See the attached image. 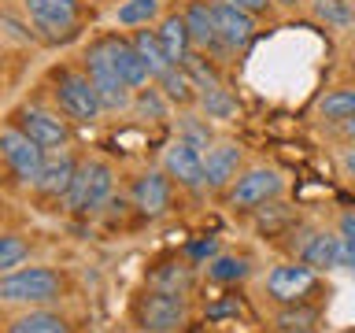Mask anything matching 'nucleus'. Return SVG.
<instances>
[{
	"instance_id": "1",
	"label": "nucleus",
	"mask_w": 355,
	"mask_h": 333,
	"mask_svg": "<svg viewBox=\"0 0 355 333\" xmlns=\"http://www.w3.org/2000/svg\"><path fill=\"white\" fill-rule=\"evenodd\" d=\"M67 278L55 266H15L0 274V304H19V307H49L63 300Z\"/></svg>"
},
{
	"instance_id": "2",
	"label": "nucleus",
	"mask_w": 355,
	"mask_h": 333,
	"mask_svg": "<svg viewBox=\"0 0 355 333\" xmlns=\"http://www.w3.org/2000/svg\"><path fill=\"white\" fill-rule=\"evenodd\" d=\"M52 100L60 108V115L67 122H78V126H93V122L104 115V104H100L93 82L82 67H55L52 78Z\"/></svg>"
},
{
	"instance_id": "3",
	"label": "nucleus",
	"mask_w": 355,
	"mask_h": 333,
	"mask_svg": "<svg viewBox=\"0 0 355 333\" xmlns=\"http://www.w3.org/2000/svg\"><path fill=\"white\" fill-rule=\"evenodd\" d=\"M130 315L141 333H178L189 326V296L166 293V289H144L141 296H133Z\"/></svg>"
},
{
	"instance_id": "4",
	"label": "nucleus",
	"mask_w": 355,
	"mask_h": 333,
	"mask_svg": "<svg viewBox=\"0 0 355 333\" xmlns=\"http://www.w3.org/2000/svg\"><path fill=\"white\" fill-rule=\"evenodd\" d=\"M82 71L89 74V82H93L104 111H126L133 104V89L122 82V74L115 71V63H111V56H107L100 37L89 41V49L82 52Z\"/></svg>"
},
{
	"instance_id": "5",
	"label": "nucleus",
	"mask_w": 355,
	"mask_h": 333,
	"mask_svg": "<svg viewBox=\"0 0 355 333\" xmlns=\"http://www.w3.org/2000/svg\"><path fill=\"white\" fill-rule=\"evenodd\" d=\"M111 189H115V171H111L107 160H85L78 163V174L71 189H67L63 204L67 211H74V215H89V211H100L107 204Z\"/></svg>"
},
{
	"instance_id": "6",
	"label": "nucleus",
	"mask_w": 355,
	"mask_h": 333,
	"mask_svg": "<svg viewBox=\"0 0 355 333\" xmlns=\"http://www.w3.org/2000/svg\"><path fill=\"white\" fill-rule=\"evenodd\" d=\"M285 193V178L274 166H248L233 178V185L226 189V204L233 211H259L270 200Z\"/></svg>"
},
{
	"instance_id": "7",
	"label": "nucleus",
	"mask_w": 355,
	"mask_h": 333,
	"mask_svg": "<svg viewBox=\"0 0 355 333\" xmlns=\"http://www.w3.org/2000/svg\"><path fill=\"white\" fill-rule=\"evenodd\" d=\"M44 152L41 144H33L22 130H15L8 122V126H0V163H4V171L15 178L19 185H33L44 166Z\"/></svg>"
},
{
	"instance_id": "8",
	"label": "nucleus",
	"mask_w": 355,
	"mask_h": 333,
	"mask_svg": "<svg viewBox=\"0 0 355 333\" xmlns=\"http://www.w3.org/2000/svg\"><path fill=\"white\" fill-rule=\"evenodd\" d=\"M11 126L22 130L33 144H41L44 152L55 148V152H63L67 144L74 141V130H71V122L60 119V111H41V108H19L15 115H11Z\"/></svg>"
},
{
	"instance_id": "9",
	"label": "nucleus",
	"mask_w": 355,
	"mask_h": 333,
	"mask_svg": "<svg viewBox=\"0 0 355 333\" xmlns=\"http://www.w3.org/2000/svg\"><path fill=\"white\" fill-rule=\"evenodd\" d=\"M318 289V274L311 271L304 263H277L270 266V274H266V296L274 300L277 307L285 304H304V300Z\"/></svg>"
},
{
	"instance_id": "10",
	"label": "nucleus",
	"mask_w": 355,
	"mask_h": 333,
	"mask_svg": "<svg viewBox=\"0 0 355 333\" xmlns=\"http://www.w3.org/2000/svg\"><path fill=\"white\" fill-rule=\"evenodd\" d=\"M163 174L171 178L174 185L189 189V193H204V189H207V182H204V152L193 148V144L182 141V137H174L171 144H166Z\"/></svg>"
},
{
	"instance_id": "11",
	"label": "nucleus",
	"mask_w": 355,
	"mask_h": 333,
	"mask_svg": "<svg viewBox=\"0 0 355 333\" xmlns=\"http://www.w3.org/2000/svg\"><path fill=\"white\" fill-rule=\"evenodd\" d=\"M244 166V144L241 141H215L204 152V182L211 193H222V189L233 185V178L241 174Z\"/></svg>"
},
{
	"instance_id": "12",
	"label": "nucleus",
	"mask_w": 355,
	"mask_h": 333,
	"mask_svg": "<svg viewBox=\"0 0 355 333\" xmlns=\"http://www.w3.org/2000/svg\"><path fill=\"white\" fill-rule=\"evenodd\" d=\"M207 4H211V15H215V26H218V37L226 44V52H237L255 37V15L252 11L237 8L233 0H207Z\"/></svg>"
},
{
	"instance_id": "13",
	"label": "nucleus",
	"mask_w": 355,
	"mask_h": 333,
	"mask_svg": "<svg viewBox=\"0 0 355 333\" xmlns=\"http://www.w3.org/2000/svg\"><path fill=\"white\" fill-rule=\"evenodd\" d=\"M171 196H174V182L163 171H144V174L133 178V185H130L133 207L148 219L166 215V211H171Z\"/></svg>"
},
{
	"instance_id": "14",
	"label": "nucleus",
	"mask_w": 355,
	"mask_h": 333,
	"mask_svg": "<svg viewBox=\"0 0 355 333\" xmlns=\"http://www.w3.org/2000/svg\"><path fill=\"white\" fill-rule=\"evenodd\" d=\"M22 8H26V19L33 26L52 33V37L71 33L78 26V15H82L78 0H22Z\"/></svg>"
},
{
	"instance_id": "15",
	"label": "nucleus",
	"mask_w": 355,
	"mask_h": 333,
	"mask_svg": "<svg viewBox=\"0 0 355 333\" xmlns=\"http://www.w3.org/2000/svg\"><path fill=\"white\" fill-rule=\"evenodd\" d=\"M182 19L189 26V37H193V49L196 52H211V56H230L226 44L218 37V26H215V15H211V4L207 0H189L182 8Z\"/></svg>"
},
{
	"instance_id": "16",
	"label": "nucleus",
	"mask_w": 355,
	"mask_h": 333,
	"mask_svg": "<svg viewBox=\"0 0 355 333\" xmlns=\"http://www.w3.org/2000/svg\"><path fill=\"white\" fill-rule=\"evenodd\" d=\"M100 41H104V49L111 56V63H115V71L122 74V82H126L133 93L144 89V85H152L148 67H144V60L137 56V49H133L130 37H119V33H100Z\"/></svg>"
},
{
	"instance_id": "17",
	"label": "nucleus",
	"mask_w": 355,
	"mask_h": 333,
	"mask_svg": "<svg viewBox=\"0 0 355 333\" xmlns=\"http://www.w3.org/2000/svg\"><path fill=\"white\" fill-rule=\"evenodd\" d=\"M74 174H78V160L63 148L55 155H44V166H41L33 189H37V196H44V200H63L71 182H74Z\"/></svg>"
},
{
	"instance_id": "18",
	"label": "nucleus",
	"mask_w": 355,
	"mask_h": 333,
	"mask_svg": "<svg viewBox=\"0 0 355 333\" xmlns=\"http://www.w3.org/2000/svg\"><path fill=\"white\" fill-rule=\"evenodd\" d=\"M337 248H340V233L333 230H311L307 241L300 244L296 259L311 266L315 274H326V271H337Z\"/></svg>"
},
{
	"instance_id": "19",
	"label": "nucleus",
	"mask_w": 355,
	"mask_h": 333,
	"mask_svg": "<svg viewBox=\"0 0 355 333\" xmlns=\"http://www.w3.org/2000/svg\"><path fill=\"white\" fill-rule=\"evenodd\" d=\"M155 37H159L166 60L174 67H182L189 60V52H193V37H189V26L182 19V11H171V15L159 19V26H155Z\"/></svg>"
},
{
	"instance_id": "20",
	"label": "nucleus",
	"mask_w": 355,
	"mask_h": 333,
	"mask_svg": "<svg viewBox=\"0 0 355 333\" xmlns=\"http://www.w3.org/2000/svg\"><path fill=\"white\" fill-rule=\"evenodd\" d=\"M8 333H71V318L52 307H26L8 322Z\"/></svg>"
},
{
	"instance_id": "21",
	"label": "nucleus",
	"mask_w": 355,
	"mask_h": 333,
	"mask_svg": "<svg viewBox=\"0 0 355 333\" xmlns=\"http://www.w3.org/2000/svg\"><path fill=\"white\" fill-rule=\"evenodd\" d=\"M252 274V255L244 252H215L207 259V282L215 285H241Z\"/></svg>"
},
{
	"instance_id": "22",
	"label": "nucleus",
	"mask_w": 355,
	"mask_h": 333,
	"mask_svg": "<svg viewBox=\"0 0 355 333\" xmlns=\"http://www.w3.org/2000/svg\"><path fill=\"white\" fill-rule=\"evenodd\" d=\"M155 89L166 96V104L171 108H196V96L200 89L193 85V78L185 74V67H171V71H163L155 78Z\"/></svg>"
},
{
	"instance_id": "23",
	"label": "nucleus",
	"mask_w": 355,
	"mask_h": 333,
	"mask_svg": "<svg viewBox=\"0 0 355 333\" xmlns=\"http://www.w3.org/2000/svg\"><path fill=\"white\" fill-rule=\"evenodd\" d=\"M130 41H133V49H137V56L144 60V67H148V74H152V82L159 78L163 71H171V60H166V52H163V44H159V37H155V30H148V26H141V30H133L130 33Z\"/></svg>"
},
{
	"instance_id": "24",
	"label": "nucleus",
	"mask_w": 355,
	"mask_h": 333,
	"mask_svg": "<svg viewBox=\"0 0 355 333\" xmlns=\"http://www.w3.org/2000/svg\"><path fill=\"white\" fill-rule=\"evenodd\" d=\"M311 19L326 30H352L355 26V4L352 0H307Z\"/></svg>"
},
{
	"instance_id": "25",
	"label": "nucleus",
	"mask_w": 355,
	"mask_h": 333,
	"mask_svg": "<svg viewBox=\"0 0 355 333\" xmlns=\"http://www.w3.org/2000/svg\"><path fill=\"white\" fill-rule=\"evenodd\" d=\"M163 19V0H126V4L115 8V22L130 30L152 26V22Z\"/></svg>"
},
{
	"instance_id": "26",
	"label": "nucleus",
	"mask_w": 355,
	"mask_h": 333,
	"mask_svg": "<svg viewBox=\"0 0 355 333\" xmlns=\"http://www.w3.org/2000/svg\"><path fill=\"white\" fill-rule=\"evenodd\" d=\"M196 108H200V115L211 119V122H230L233 115H237V100H233V93L226 85L204 89V93L196 96Z\"/></svg>"
},
{
	"instance_id": "27",
	"label": "nucleus",
	"mask_w": 355,
	"mask_h": 333,
	"mask_svg": "<svg viewBox=\"0 0 355 333\" xmlns=\"http://www.w3.org/2000/svg\"><path fill=\"white\" fill-rule=\"evenodd\" d=\"M318 115L326 122H344L355 115V85H337L318 100Z\"/></svg>"
},
{
	"instance_id": "28",
	"label": "nucleus",
	"mask_w": 355,
	"mask_h": 333,
	"mask_svg": "<svg viewBox=\"0 0 355 333\" xmlns=\"http://www.w3.org/2000/svg\"><path fill=\"white\" fill-rule=\"evenodd\" d=\"M178 137L189 141L200 152H207L211 144L218 141L215 130H211V119H204V115H182V119H178Z\"/></svg>"
},
{
	"instance_id": "29",
	"label": "nucleus",
	"mask_w": 355,
	"mask_h": 333,
	"mask_svg": "<svg viewBox=\"0 0 355 333\" xmlns=\"http://www.w3.org/2000/svg\"><path fill=\"white\" fill-rule=\"evenodd\" d=\"M318 315H322V311L315 307V304H307V300H304V304H285L282 311H277V330H315V322H318Z\"/></svg>"
},
{
	"instance_id": "30",
	"label": "nucleus",
	"mask_w": 355,
	"mask_h": 333,
	"mask_svg": "<svg viewBox=\"0 0 355 333\" xmlns=\"http://www.w3.org/2000/svg\"><path fill=\"white\" fill-rule=\"evenodd\" d=\"M30 259V241L22 233H0V274L15 271Z\"/></svg>"
},
{
	"instance_id": "31",
	"label": "nucleus",
	"mask_w": 355,
	"mask_h": 333,
	"mask_svg": "<svg viewBox=\"0 0 355 333\" xmlns=\"http://www.w3.org/2000/svg\"><path fill=\"white\" fill-rule=\"evenodd\" d=\"M152 289H166V293H189L193 289V271L178 266V271H159L152 278Z\"/></svg>"
},
{
	"instance_id": "32",
	"label": "nucleus",
	"mask_w": 355,
	"mask_h": 333,
	"mask_svg": "<svg viewBox=\"0 0 355 333\" xmlns=\"http://www.w3.org/2000/svg\"><path fill=\"white\" fill-rule=\"evenodd\" d=\"M337 266H340V271H352V274H355V241H344V237H340V248H337Z\"/></svg>"
},
{
	"instance_id": "33",
	"label": "nucleus",
	"mask_w": 355,
	"mask_h": 333,
	"mask_svg": "<svg viewBox=\"0 0 355 333\" xmlns=\"http://www.w3.org/2000/svg\"><path fill=\"white\" fill-rule=\"evenodd\" d=\"M237 8H244V11H252L255 19H263V15H270L274 11V0H233Z\"/></svg>"
},
{
	"instance_id": "34",
	"label": "nucleus",
	"mask_w": 355,
	"mask_h": 333,
	"mask_svg": "<svg viewBox=\"0 0 355 333\" xmlns=\"http://www.w3.org/2000/svg\"><path fill=\"white\" fill-rule=\"evenodd\" d=\"M337 233H340L344 241H355V207L340 211V219H337Z\"/></svg>"
},
{
	"instance_id": "35",
	"label": "nucleus",
	"mask_w": 355,
	"mask_h": 333,
	"mask_svg": "<svg viewBox=\"0 0 355 333\" xmlns=\"http://www.w3.org/2000/svg\"><path fill=\"white\" fill-rule=\"evenodd\" d=\"M340 166H344V174H348V178H355V144L340 152Z\"/></svg>"
},
{
	"instance_id": "36",
	"label": "nucleus",
	"mask_w": 355,
	"mask_h": 333,
	"mask_svg": "<svg viewBox=\"0 0 355 333\" xmlns=\"http://www.w3.org/2000/svg\"><path fill=\"white\" fill-rule=\"evenodd\" d=\"M337 126H340L344 137H352V141H355V115H352V119H344V122H337Z\"/></svg>"
},
{
	"instance_id": "37",
	"label": "nucleus",
	"mask_w": 355,
	"mask_h": 333,
	"mask_svg": "<svg viewBox=\"0 0 355 333\" xmlns=\"http://www.w3.org/2000/svg\"><path fill=\"white\" fill-rule=\"evenodd\" d=\"M274 4H277V8H300L304 0H274Z\"/></svg>"
},
{
	"instance_id": "38",
	"label": "nucleus",
	"mask_w": 355,
	"mask_h": 333,
	"mask_svg": "<svg viewBox=\"0 0 355 333\" xmlns=\"http://www.w3.org/2000/svg\"><path fill=\"white\" fill-rule=\"evenodd\" d=\"M348 74H352V78H355V49H352V52H348Z\"/></svg>"
},
{
	"instance_id": "39",
	"label": "nucleus",
	"mask_w": 355,
	"mask_h": 333,
	"mask_svg": "<svg viewBox=\"0 0 355 333\" xmlns=\"http://www.w3.org/2000/svg\"><path fill=\"white\" fill-rule=\"evenodd\" d=\"M285 333H315V330H285Z\"/></svg>"
},
{
	"instance_id": "40",
	"label": "nucleus",
	"mask_w": 355,
	"mask_h": 333,
	"mask_svg": "<svg viewBox=\"0 0 355 333\" xmlns=\"http://www.w3.org/2000/svg\"><path fill=\"white\" fill-rule=\"evenodd\" d=\"M185 333H204V330H185Z\"/></svg>"
},
{
	"instance_id": "41",
	"label": "nucleus",
	"mask_w": 355,
	"mask_h": 333,
	"mask_svg": "<svg viewBox=\"0 0 355 333\" xmlns=\"http://www.w3.org/2000/svg\"><path fill=\"white\" fill-rule=\"evenodd\" d=\"M0 215H4V200H0Z\"/></svg>"
},
{
	"instance_id": "42",
	"label": "nucleus",
	"mask_w": 355,
	"mask_h": 333,
	"mask_svg": "<svg viewBox=\"0 0 355 333\" xmlns=\"http://www.w3.org/2000/svg\"><path fill=\"white\" fill-rule=\"evenodd\" d=\"M137 333H141V330H137Z\"/></svg>"
}]
</instances>
